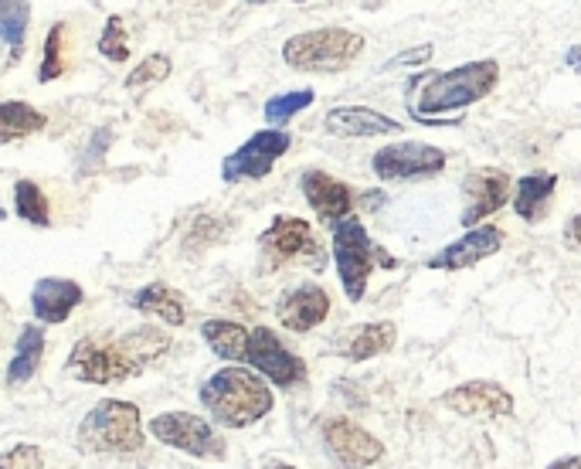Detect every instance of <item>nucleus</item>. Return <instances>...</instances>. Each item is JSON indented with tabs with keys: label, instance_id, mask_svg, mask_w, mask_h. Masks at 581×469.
<instances>
[{
	"label": "nucleus",
	"instance_id": "20",
	"mask_svg": "<svg viewBox=\"0 0 581 469\" xmlns=\"http://www.w3.org/2000/svg\"><path fill=\"white\" fill-rule=\"evenodd\" d=\"M324 129L340 139H371L401 133V123L368 106H337L324 116Z\"/></svg>",
	"mask_w": 581,
	"mask_h": 469
},
{
	"label": "nucleus",
	"instance_id": "33",
	"mask_svg": "<svg viewBox=\"0 0 581 469\" xmlns=\"http://www.w3.org/2000/svg\"><path fill=\"white\" fill-rule=\"evenodd\" d=\"M432 59V44H422V49H412V52H398L394 59H391V69L394 65H422V62H429Z\"/></svg>",
	"mask_w": 581,
	"mask_h": 469
},
{
	"label": "nucleus",
	"instance_id": "11",
	"mask_svg": "<svg viewBox=\"0 0 581 469\" xmlns=\"http://www.w3.org/2000/svg\"><path fill=\"white\" fill-rule=\"evenodd\" d=\"M445 167V150L432 144H419V139H401V144H388L371 157V170L378 180H415L432 177Z\"/></svg>",
	"mask_w": 581,
	"mask_h": 469
},
{
	"label": "nucleus",
	"instance_id": "21",
	"mask_svg": "<svg viewBox=\"0 0 581 469\" xmlns=\"http://www.w3.org/2000/svg\"><path fill=\"white\" fill-rule=\"evenodd\" d=\"M554 191H558V174H527L517 180V191H514V215L527 225H538L548 218L551 211V201H554Z\"/></svg>",
	"mask_w": 581,
	"mask_h": 469
},
{
	"label": "nucleus",
	"instance_id": "15",
	"mask_svg": "<svg viewBox=\"0 0 581 469\" xmlns=\"http://www.w3.org/2000/svg\"><path fill=\"white\" fill-rule=\"evenodd\" d=\"M504 249V228L497 225H479L466 234H459L456 242H450L442 252H435L429 259V269L439 272H459V269H473L479 262H486L489 256H497Z\"/></svg>",
	"mask_w": 581,
	"mask_h": 469
},
{
	"label": "nucleus",
	"instance_id": "19",
	"mask_svg": "<svg viewBox=\"0 0 581 469\" xmlns=\"http://www.w3.org/2000/svg\"><path fill=\"white\" fill-rule=\"evenodd\" d=\"M82 303H85V290L75 279L44 275L31 290V313L38 323H65Z\"/></svg>",
	"mask_w": 581,
	"mask_h": 469
},
{
	"label": "nucleus",
	"instance_id": "29",
	"mask_svg": "<svg viewBox=\"0 0 581 469\" xmlns=\"http://www.w3.org/2000/svg\"><path fill=\"white\" fill-rule=\"evenodd\" d=\"M313 100H317V92H313V88H293V92H283V96H273L262 110L265 123H270V129H283L296 113L309 110Z\"/></svg>",
	"mask_w": 581,
	"mask_h": 469
},
{
	"label": "nucleus",
	"instance_id": "5",
	"mask_svg": "<svg viewBox=\"0 0 581 469\" xmlns=\"http://www.w3.org/2000/svg\"><path fill=\"white\" fill-rule=\"evenodd\" d=\"M75 446L88 456H133L144 449V418L133 402L103 398L82 418Z\"/></svg>",
	"mask_w": 581,
	"mask_h": 469
},
{
	"label": "nucleus",
	"instance_id": "2",
	"mask_svg": "<svg viewBox=\"0 0 581 469\" xmlns=\"http://www.w3.org/2000/svg\"><path fill=\"white\" fill-rule=\"evenodd\" d=\"M198 398L204 411L229 429H249L273 411V385L262 378L258 371L245 367H221L211 378L201 382Z\"/></svg>",
	"mask_w": 581,
	"mask_h": 469
},
{
	"label": "nucleus",
	"instance_id": "23",
	"mask_svg": "<svg viewBox=\"0 0 581 469\" xmlns=\"http://www.w3.org/2000/svg\"><path fill=\"white\" fill-rule=\"evenodd\" d=\"M133 310H140L147 316H157L163 320L167 326H184L188 323V306H184V296L177 293L173 286L167 283H147L144 290L133 293Z\"/></svg>",
	"mask_w": 581,
	"mask_h": 469
},
{
	"label": "nucleus",
	"instance_id": "6",
	"mask_svg": "<svg viewBox=\"0 0 581 469\" xmlns=\"http://www.w3.org/2000/svg\"><path fill=\"white\" fill-rule=\"evenodd\" d=\"M365 52V34L347 28H313L283 44V62L296 72L340 75Z\"/></svg>",
	"mask_w": 581,
	"mask_h": 469
},
{
	"label": "nucleus",
	"instance_id": "3",
	"mask_svg": "<svg viewBox=\"0 0 581 469\" xmlns=\"http://www.w3.org/2000/svg\"><path fill=\"white\" fill-rule=\"evenodd\" d=\"M419 82H422V92L415 103V116L432 126H453L442 116L459 113L486 100L489 92L500 85V65L494 59H479V62H466L450 72H439V75H419Z\"/></svg>",
	"mask_w": 581,
	"mask_h": 469
},
{
	"label": "nucleus",
	"instance_id": "27",
	"mask_svg": "<svg viewBox=\"0 0 581 469\" xmlns=\"http://www.w3.org/2000/svg\"><path fill=\"white\" fill-rule=\"evenodd\" d=\"M14 211H18L21 221H28L34 228H52V205L38 187V180L24 177V180L14 184Z\"/></svg>",
	"mask_w": 581,
	"mask_h": 469
},
{
	"label": "nucleus",
	"instance_id": "30",
	"mask_svg": "<svg viewBox=\"0 0 581 469\" xmlns=\"http://www.w3.org/2000/svg\"><path fill=\"white\" fill-rule=\"evenodd\" d=\"M170 69H173V62L167 59V55H147L137 69H133L129 75H126V92H147L150 85H157V82H163V79H170Z\"/></svg>",
	"mask_w": 581,
	"mask_h": 469
},
{
	"label": "nucleus",
	"instance_id": "32",
	"mask_svg": "<svg viewBox=\"0 0 581 469\" xmlns=\"http://www.w3.org/2000/svg\"><path fill=\"white\" fill-rule=\"evenodd\" d=\"M41 466H44V452L34 442H18L0 456V469H41Z\"/></svg>",
	"mask_w": 581,
	"mask_h": 469
},
{
	"label": "nucleus",
	"instance_id": "9",
	"mask_svg": "<svg viewBox=\"0 0 581 469\" xmlns=\"http://www.w3.org/2000/svg\"><path fill=\"white\" fill-rule=\"evenodd\" d=\"M245 364L255 367L265 382H273L276 388H296L306 385V361L293 354L279 334H273L270 326H252Z\"/></svg>",
	"mask_w": 581,
	"mask_h": 469
},
{
	"label": "nucleus",
	"instance_id": "24",
	"mask_svg": "<svg viewBox=\"0 0 581 469\" xmlns=\"http://www.w3.org/2000/svg\"><path fill=\"white\" fill-rule=\"evenodd\" d=\"M201 337L204 344L225 361L245 364V351H249V337H252V326H242L235 320H208L201 323Z\"/></svg>",
	"mask_w": 581,
	"mask_h": 469
},
{
	"label": "nucleus",
	"instance_id": "10",
	"mask_svg": "<svg viewBox=\"0 0 581 469\" xmlns=\"http://www.w3.org/2000/svg\"><path fill=\"white\" fill-rule=\"evenodd\" d=\"M258 252L270 265L296 262V259H313V265H324V249L313 234V225L306 218L279 215L273 225L258 234Z\"/></svg>",
	"mask_w": 581,
	"mask_h": 469
},
{
	"label": "nucleus",
	"instance_id": "17",
	"mask_svg": "<svg viewBox=\"0 0 581 469\" xmlns=\"http://www.w3.org/2000/svg\"><path fill=\"white\" fill-rule=\"evenodd\" d=\"M299 191H303L306 205L313 208V215L327 221L330 228L353 215V191L340 177H334L327 170H306L299 177Z\"/></svg>",
	"mask_w": 581,
	"mask_h": 469
},
{
	"label": "nucleus",
	"instance_id": "34",
	"mask_svg": "<svg viewBox=\"0 0 581 469\" xmlns=\"http://www.w3.org/2000/svg\"><path fill=\"white\" fill-rule=\"evenodd\" d=\"M564 231H568V239H571V242L581 249V215H574V218L568 221V228H564Z\"/></svg>",
	"mask_w": 581,
	"mask_h": 469
},
{
	"label": "nucleus",
	"instance_id": "1",
	"mask_svg": "<svg viewBox=\"0 0 581 469\" xmlns=\"http://www.w3.org/2000/svg\"><path fill=\"white\" fill-rule=\"evenodd\" d=\"M170 351V337L160 326H137L116 341L109 337H82L68 351L65 371L68 378L82 385H123L133 374H144V367L157 364Z\"/></svg>",
	"mask_w": 581,
	"mask_h": 469
},
{
	"label": "nucleus",
	"instance_id": "12",
	"mask_svg": "<svg viewBox=\"0 0 581 469\" xmlns=\"http://www.w3.org/2000/svg\"><path fill=\"white\" fill-rule=\"evenodd\" d=\"M514 191V180L500 167H476L463 180V228H479L489 215H497Z\"/></svg>",
	"mask_w": 581,
	"mask_h": 469
},
{
	"label": "nucleus",
	"instance_id": "22",
	"mask_svg": "<svg viewBox=\"0 0 581 469\" xmlns=\"http://www.w3.org/2000/svg\"><path fill=\"white\" fill-rule=\"evenodd\" d=\"M44 344H49V337H44V326H38V323L21 326L18 344H14V354H11V361H8V374H4L8 388L28 385V382L34 378L38 367H41V357H44Z\"/></svg>",
	"mask_w": 581,
	"mask_h": 469
},
{
	"label": "nucleus",
	"instance_id": "4",
	"mask_svg": "<svg viewBox=\"0 0 581 469\" xmlns=\"http://www.w3.org/2000/svg\"><path fill=\"white\" fill-rule=\"evenodd\" d=\"M330 252H334V265H337V275L344 283V296L350 303L365 300L368 279H371L374 269H398V259L371 239L365 221L357 215H350L340 225H334Z\"/></svg>",
	"mask_w": 581,
	"mask_h": 469
},
{
	"label": "nucleus",
	"instance_id": "26",
	"mask_svg": "<svg viewBox=\"0 0 581 469\" xmlns=\"http://www.w3.org/2000/svg\"><path fill=\"white\" fill-rule=\"evenodd\" d=\"M28 24H31V4H21V0H4V4H0V38L8 44L4 69H14L24 59Z\"/></svg>",
	"mask_w": 581,
	"mask_h": 469
},
{
	"label": "nucleus",
	"instance_id": "14",
	"mask_svg": "<svg viewBox=\"0 0 581 469\" xmlns=\"http://www.w3.org/2000/svg\"><path fill=\"white\" fill-rule=\"evenodd\" d=\"M439 405L463 418H507L514 415V395L497 382H466L439 395Z\"/></svg>",
	"mask_w": 581,
	"mask_h": 469
},
{
	"label": "nucleus",
	"instance_id": "16",
	"mask_svg": "<svg viewBox=\"0 0 581 469\" xmlns=\"http://www.w3.org/2000/svg\"><path fill=\"white\" fill-rule=\"evenodd\" d=\"M330 316V293L317 283H299L276 303V320L289 334H309Z\"/></svg>",
	"mask_w": 581,
	"mask_h": 469
},
{
	"label": "nucleus",
	"instance_id": "37",
	"mask_svg": "<svg viewBox=\"0 0 581 469\" xmlns=\"http://www.w3.org/2000/svg\"><path fill=\"white\" fill-rule=\"evenodd\" d=\"M262 469H296V466H289V462H279V459H270Z\"/></svg>",
	"mask_w": 581,
	"mask_h": 469
},
{
	"label": "nucleus",
	"instance_id": "35",
	"mask_svg": "<svg viewBox=\"0 0 581 469\" xmlns=\"http://www.w3.org/2000/svg\"><path fill=\"white\" fill-rule=\"evenodd\" d=\"M548 469H581V456H561Z\"/></svg>",
	"mask_w": 581,
	"mask_h": 469
},
{
	"label": "nucleus",
	"instance_id": "7",
	"mask_svg": "<svg viewBox=\"0 0 581 469\" xmlns=\"http://www.w3.org/2000/svg\"><path fill=\"white\" fill-rule=\"evenodd\" d=\"M147 432L157 442H163L170 449H181L194 459H225L229 456L225 452L229 442L218 436V429L208 418H201L194 411H163L150 421Z\"/></svg>",
	"mask_w": 581,
	"mask_h": 469
},
{
	"label": "nucleus",
	"instance_id": "18",
	"mask_svg": "<svg viewBox=\"0 0 581 469\" xmlns=\"http://www.w3.org/2000/svg\"><path fill=\"white\" fill-rule=\"evenodd\" d=\"M394 341H398V326L391 320H371V323H357V326H350V331L337 334L330 351L344 361L361 364V361L388 354L394 347Z\"/></svg>",
	"mask_w": 581,
	"mask_h": 469
},
{
	"label": "nucleus",
	"instance_id": "25",
	"mask_svg": "<svg viewBox=\"0 0 581 469\" xmlns=\"http://www.w3.org/2000/svg\"><path fill=\"white\" fill-rule=\"evenodd\" d=\"M44 126H49V116H44L41 110H34L28 103H18V100L0 103V144L4 147L41 133Z\"/></svg>",
	"mask_w": 581,
	"mask_h": 469
},
{
	"label": "nucleus",
	"instance_id": "28",
	"mask_svg": "<svg viewBox=\"0 0 581 469\" xmlns=\"http://www.w3.org/2000/svg\"><path fill=\"white\" fill-rule=\"evenodd\" d=\"M65 34H68V24L59 21L49 34H44V52H41V69H38V82L49 85L55 79H62L68 72V59H65Z\"/></svg>",
	"mask_w": 581,
	"mask_h": 469
},
{
	"label": "nucleus",
	"instance_id": "36",
	"mask_svg": "<svg viewBox=\"0 0 581 469\" xmlns=\"http://www.w3.org/2000/svg\"><path fill=\"white\" fill-rule=\"evenodd\" d=\"M564 62H568V65H571V69H574L578 75H581V44H574V49H571V52L564 55Z\"/></svg>",
	"mask_w": 581,
	"mask_h": 469
},
{
	"label": "nucleus",
	"instance_id": "8",
	"mask_svg": "<svg viewBox=\"0 0 581 469\" xmlns=\"http://www.w3.org/2000/svg\"><path fill=\"white\" fill-rule=\"evenodd\" d=\"M289 147H293V136L286 129H258L239 150H232L225 160H221V180L242 184V180L270 177L273 167L289 154Z\"/></svg>",
	"mask_w": 581,
	"mask_h": 469
},
{
	"label": "nucleus",
	"instance_id": "31",
	"mask_svg": "<svg viewBox=\"0 0 581 469\" xmlns=\"http://www.w3.org/2000/svg\"><path fill=\"white\" fill-rule=\"evenodd\" d=\"M99 55L109 59L113 65H123L129 62V38H126V24L119 14H109L106 18V28L99 34Z\"/></svg>",
	"mask_w": 581,
	"mask_h": 469
},
{
	"label": "nucleus",
	"instance_id": "13",
	"mask_svg": "<svg viewBox=\"0 0 581 469\" xmlns=\"http://www.w3.org/2000/svg\"><path fill=\"white\" fill-rule=\"evenodd\" d=\"M324 442L344 469H371L384 456V442L350 418H327Z\"/></svg>",
	"mask_w": 581,
	"mask_h": 469
}]
</instances>
